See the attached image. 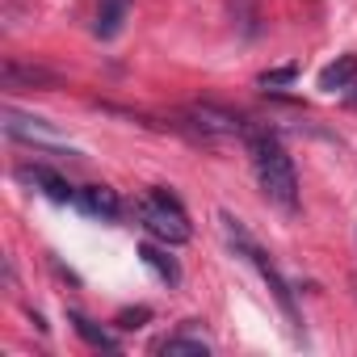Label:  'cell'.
I'll return each mask as SVG.
<instances>
[{
	"label": "cell",
	"instance_id": "obj_4",
	"mask_svg": "<svg viewBox=\"0 0 357 357\" xmlns=\"http://www.w3.org/2000/svg\"><path fill=\"white\" fill-rule=\"evenodd\" d=\"M190 118H194V126L202 130V139L206 135H248V122L240 118V114H231V109H223V105H211V101H202V105H190Z\"/></svg>",
	"mask_w": 357,
	"mask_h": 357
},
{
	"label": "cell",
	"instance_id": "obj_2",
	"mask_svg": "<svg viewBox=\"0 0 357 357\" xmlns=\"http://www.w3.org/2000/svg\"><path fill=\"white\" fill-rule=\"evenodd\" d=\"M135 219L164 244H185L190 240V219L168 190H151L147 198L135 202Z\"/></svg>",
	"mask_w": 357,
	"mask_h": 357
},
{
	"label": "cell",
	"instance_id": "obj_10",
	"mask_svg": "<svg viewBox=\"0 0 357 357\" xmlns=\"http://www.w3.org/2000/svg\"><path fill=\"white\" fill-rule=\"evenodd\" d=\"M126 22V0H101V9H97V38H114Z\"/></svg>",
	"mask_w": 357,
	"mask_h": 357
},
{
	"label": "cell",
	"instance_id": "obj_13",
	"mask_svg": "<svg viewBox=\"0 0 357 357\" xmlns=\"http://www.w3.org/2000/svg\"><path fill=\"white\" fill-rule=\"evenodd\" d=\"M298 80V63H286V68H269V72H261V89H282V84H294Z\"/></svg>",
	"mask_w": 357,
	"mask_h": 357
},
{
	"label": "cell",
	"instance_id": "obj_11",
	"mask_svg": "<svg viewBox=\"0 0 357 357\" xmlns=\"http://www.w3.org/2000/svg\"><path fill=\"white\" fill-rule=\"evenodd\" d=\"M68 324L76 328V336H80L84 344H93V349H118V340H114L105 328H97L93 319H84L80 311H68Z\"/></svg>",
	"mask_w": 357,
	"mask_h": 357
},
{
	"label": "cell",
	"instance_id": "obj_9",
	"mask_svg": "<svg viewBox=\"0 0 357 357\" xmlns=\"http://www.w3.org/2000/svg\"><path fill=\"white\" fill-rule=\"evenodd\" d=\"M357 80V55H340L336 63H328L319 72V89L324 93H336V89H349Z\"/></svg>",
	"mask_w": 357,
	"mask_h": 357
},
{
	"label": "cell",
	"instance_id": "obj_6",
	"mask_svg": "<svg viewBox=\"0 0 357 357\" xmlns=\"http://www.w3.org/2000/svg\"><path fill=\"white\" fill-rule=\"evenodd\" d=\"M0 80H5V89H55L59 84L55 72H47L38 63H17V59H9L0 68Z\"/></svg>",
	"mask_w": 357,
	"mask_h": 357
},
{
	"label": "cell",
	"instance_id": "obj_5",
	"mask_svg": "<svg viewBox=\"0 0 357 357\" xmlns=\"http://www.w3.org/2000/svg\"><path fill=\"white\" fill-rule=\"evenodd\" d=\"M17 181H22V185L43 190L51 202H76V194H80V190H72V185L63 181L59 172H51L47 164H22V168H17Z\"/></svg>",
	"mask_w": 357,
	"mask_h": 357
},
{
	"label": "cell",
	"instance_id": "obj_14",
	"mask_svg": "<svg viewBox=\"0 0 357 357\" xmlns=\"http://www.w3.org/2000/svg\"><path fill=\"white\" fill-rule=\"evenodd\" d=\"M143 319H151V311L147 307H135V311H122L118 315V328H139Z\"/></svg>",
	"mask_w": 357,
	"mask_h": 357
},
{
	"label": "cell",
	"instance_id": "obj_1",
	"mask_svg": "<svg viewBox=\"0 0 357 357\" xmlns=\"http://www.w3.org/2000/svg\"><path fill=\"white\" fill-rule=\"evenodd\" d=\"M244 139H248V151H252V164H257L261 194H265L278 211L294 215V211H298V172H294V160L286 155V147H282L269 130L248 126Z\"/></svg>",
	"mask_w": 357,
	"mask_h": 357
},
{
	"label": "cell",
	"instance_id": "obj_8",
	"mask_svg": "<svg viewBox=\"0 0 357 357\" xmlns=\"http://www.w3.org/2000/svg\"><path fill=\"white\" fill-rule=\"evenodd\" d=\"M139 261H143V265H147V269H151V273L164 282V286H181V265H176V261H172L164 248H155V244H143V248H139Z\"/></svg>",
	"mask_w": 357,
	"mask_h": 357
},
{
	"label": "cell",
	"instance_id": "obj_3",
	"mask_svg": "<svg viewBox=\"0 0 357 357\" xmlns=\"http://www.w3.org/2000/svg\"><path fill=\"white\" fill-rule=\"evenodd\" d=\"M5 122V135L9 139H22V143H34V147H59L63 143V135L55 130V126H47L43 118H34V114H22V109H13V105H5V114H0Z\"/></svg>",
	"mask_w": 357,
	"mask_h": 357
},
{
	"label": "cell",
	"instance_id": "obj_7",
	"mask_svg": "<svg viewBox=\"0 0 357 357\" xmlns=\"http://www.w3.org/2000/svg\"><path fill=\"white\" fill-rule=\"evenodd\" d=\"M76 202H80V211L97 215L101 223H114V219L122 215V202H118V194H114L109 185H84V190L76 194Z\"/></svg>",
	"mask_w": 357,
	"mask_h": 357
},
{
	"label": "cell",
	"instance_id": "obj_15",
	"mask_svg": "<svg viewBox=\"0 0 357 357\" xmlns=\"http://www.w3.org/2000/svg\"><path fill=\"white\" fill-rule=\"evenodd\" d=\"M344 105H353V109H357V89H353V93L344 97Z\"/></svg>",
	"mask_w": 357,
	"mask_h": 357
},
{
	"label": "cell",
	"instance_id": "obj_12",
	"mask_svg": "<svg viewBox=\"0 0 357 357\" xmlns=\"http://www.w3.org/2000/svg\"><path fill=\"white\" fill-rule=\"evenodd\" d=\"M155 353H168V357H206L211 344L206 340H194V336H164L155 344Z\"/></svg>",
	"mask_w": 357,
	"mask_h": 357
}]
</instances>
